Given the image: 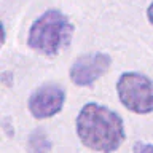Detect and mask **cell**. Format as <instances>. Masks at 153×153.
I'll use <instances>...</instances> for the list:
<instances>
[{
  "mask_svg": "<svg viewBox=\"0 0 153 153\" xmlns=\"http://www.w3.org/2000/svg\"><path fill=\"white\" fill-rule=\"evenodd\" d=\"M75 131L86 148L99 153H113L126 139L123 118L99 102H86L80 108Z\"/></svg>",
  "mask_w": 153,
  "mask_h": 153,
  "instance_id": "6da1fadb",
  "label": "cell"
},
{
  "mask_svg": "<svg viewBox=\"0 0 153 153\" xmlns=\"http://www.w3.org/2000/svg\"><path fill=\"white\" fill-rule=\"evenodd\" d=\"M74 30L75 27L67 14L57 8H50L32 22L27 33V45L45 57H56L69 46Z\"/></svg>",
  "mask_w": 153,
  "mask_h": 153,
  "instance_id": "7a4b0ae2",
  "label": "cell"
},
{
  "mask_svg": "<svg viewBox=\"0 0 153 153\" xmlns=\"http://www.w3.org/2000/svg\"><path fill=\"white\" fill-rule=\"evenodd\" d=\"M121 105L137 115L153 113V80L140 72H123L117 80Z\"/></svg>",
  "mask_w": 153,
  "mask_h": 153,
  "instance_id": "3957f363",
  "label": "cell"
},
{
  "mask_svg": "<svg viewBox=\"0 0 153 153\" xmlns=\"http://www.w3.org/2000/svg\"><path fill=\"white\" fill-rule=\"evenodd\" d=\"M112 65V57L104 51L86 53L78 56L69 69V78L78 88H89L105 75Z\"/></svg>",
  "mask_w": 153,
  "mask_h": 153,
  "instance_id": "277c9868",
  "label": "cell"
},
{
  "mask_svg": "<svg viewBox=\"0 0 153 153\" xmlns=\"http://www.w3.org/2000/svg\"><path fill=\"white\" fill-rule=\"evenodd\" d=\"M65 89L57 83H45L29 96L27 108L35 120H46L57 115L64 108Z\"/></svg>",
  "mask_w": 153,
  "mask_h": 153,
  "instance_id": "5b68a950",
  "label": "cell"
},
{
  "mask_svg": "<svg viewBox=\"0 0 153 153\" xmlns=\"http://www.w3.org/2000/svg\"><path fill=\"white\" fill-rule=\"evenodd\" d=\"M26 148H27V153H51L53 142L48 137L45 129L37 128L29 134Z\"/></svg>",
  "mask_w": 153,
  "mask_h": 153,
  "instance_id": "8992f818",
  "label": "cell"
},
{
  "mask_svg": "<svg viewBox=\"0 0 153 153\" xmlns=\"http://www.w3.org/2000/svg\"><path fill=\"white\" fill-rule=\"evenodd\" d=\"M134 153H153V143L148 142H136L132 148Z\"/></svg>",
  "mask_w": 153,
  "mask_h": 153,
  "instance_id": "52a82bcc",
  "label": "cell"
},
{
  "mask_svg": "<svg viewBox=\"0 0 153 153\" xmlns=\"http://www.w3.org/2000/svg\"><path fill=\"white\" fill-rule=\"evenodd\" d=\"M147 19H148V22L153 26V2L147 7Z\"/></svg>",
  "mask_w": 153,
  "mask_h": 153,
  "instance_id": "ba28073f",
  "label": "cell"
},
{
  "mask_svg": "<svg viewBox=\"0 0 153 153\" xmlns=\"http://www.w3.org/2000/svg\"><path fill=\"white\" fill-rule=\"evenodd\" d=\"M0 29H2V43H0V45H5V42H7V30H5V26L3 24H0Z\"/></svg>",
  "mask_w": 153,
  "mask_h": 153,
  "instance_id": "9c48e42d",
  "label": "cell"
}]
</instances>
